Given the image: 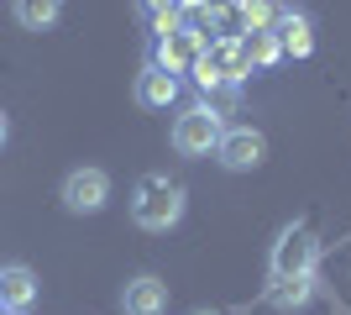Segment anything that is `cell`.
<instances>
[{"label": "cell", "instance_id": "obj_16", "mask_svg": "<svg viewBox=\"0 0 351 315\" xmlns=\"http://www.w3.org/2000/svg\"><path fill=\"white\" fill-rule=\"evenodd\" d=\"M241 16H247V27H273L283 16V0H236Z\"/></svg>", "mask_w": 351, "mask_h": 315}, {"label": "cell", "instance_id": "obj_11", "mask_svg": "<svg viewBox=\"0 0 351 315\" xmlns=\"http://www.w3.org/2000/svg\"><path fill=\"white\" fill-rule=\"evenodd\" d=\"M173 100H178V79L168 74V69H158V63H147L142 74H136V105H147V110H168Z\"/></svg>", "mask_w": 351, "mask_h": 315}, {"label": "cell", "instance_id": "obj_14", "mask_svg": "<svg viewBox=\"0 0 351 315\" xmlns=\"http://www.w3.org/2000/svg\"><path fill=\"white\" fill-rule=\"evenodd\" d=\"M11 16H16V27H27V32H47V27H58L63 0H11Z\"/></svg>", "mask_w": 351, "mask_h": 315}, {"label": "cell", "instance_id": "obj_10", "mask_svg": "<svg viewBox=\"0 0 351 315\" xmlns=\"http://www.w3.org/2000/svg\"><path fill=\"white\" fill-rule=\"evenodd\" d=\"M273 32H278V43H283V58H309V53H315V21H309L304 11H289V5H283Z\"/></svg>", "mask_w": 351, "mask_h": 315}, {"label": "cell", "instance_id": "obj_7", "mask_svg": "<svg viewBox=\"0 0 351 315\" xmlns=\"http://www.w3.org/2000/svg\"><path fill=\"white\" fill-rule=\"evenodd\" d=\"M215 158H220V168L247 174V168H257V163L267 158V137L257 132V126H226V132H220Z\"/></svg>", "mask_w": 351, "mask_h": 315}, {"label": "cell", "instance_id": "obj_1", "mask_svg": "<svg viewBox=\"0 0 351 315\" xmlns=\"http://www.w3.org/2000/svg\"><path fill=\"white\" fill-rule=\"evenodd\" d=\"M184 210H189V189H184L178 179H168V174H147V179H136L132 221L142 226V231H168V226L184 221Z\"/></svg>", "mask_w": 351, "mask_h": 315}, {"label": "cell", "instance_id": "obj_18", "mask_svg": "<svg viewBox=\"0 0 351 315\" xmlns=\"http://www.w3.org/2000/svg\"><path fill=\"white\" fill-rule=\"evenodd\" d=\"M194 315H220V310H194Z\"/></svg>", "mask_w": 351, "mask_h": 315}, {"label": "cell", "instance_id": "obj_13", "mask_svg": "<svg viewBox=\"0 0 351 315\" xmlns=\"http://www.w3.org/2000/svg\"><path fill=\"white\" fill-rule=\"evenodd\" d=\"M241 53H247L252 69H273V63H283V43L273 27H247L241 32Z\"/></svg>", "mask_w": 351, "mask_h": 315}, {"label": "cell", "instance_id": "obj_5", "mask_svg": "<svg viewBox=\"0 0 351 315\" xmlns=\"http://www.w3.org/2000/svg\"><path fill=\"white\" fill-rule=\"evenodd\" d=\"M320 263V237L309 226H283L278 242H273V279H289V273H315Z\"/></svg>", "mask_w": 351, "mask_h": 315}, {"label": "cell", "instance_id": "obj_2", "mask_svg": "<svg viewBox=\"0 0 351 315\" xmlns=\"http://www.w3.org/2000/svg\"><path fill=\"white\" fill-rule=\"evenodd\" d=\"M247 74H252V63L241 53V37H210L199 63H194V84L199 90H236Z\"/></svg>", "mask_w": 351, "mask_h": 315}, {"label": "cell", "instance_id": "obj_15", "mask_svg": "<svg viewBox=\"0 0 351 315\" xmlns=\"http://www.w3.org/2000/svg\"><path fill=\"white\" fill-rule=\"evenodd\" d=\"M132 5H136V16H142L152 32H162V27L178 21V0H132Z\"/></svg>", "mask_w": 351, "mask_h": 315}, {"label": "cell", "instance_id": "obj_6", "mask_svg": "<svg viewBox=\"0 0 351 315\" xmlns=\"http://www.w3.org/2000/svg\"><path fill=\"white\" fill-rule=\"evenodd\" d=\"M58 200H63L69 215H100L110 205V174L105 168H73L69 179H63Z\"/></svg>", "mask_w": 351, "mask_h": 315}, {"label": "cell", "instance_id": "obj_17", "mask_svg": "<svg viewBox=\"0 0 351 315\" xmlns=\"http://www.w3.org/2000/svg\"><path fill=\"white\" fill-rule=\"evenodd\" d=\"M5 137H11V121H5V110H0V142H5Z\"/></svg>", "mask_w": 351, "mask_h": 315}, {"label": "cell", "instance_id": "obj_8", "mask_svg": "<svg viewBox=\"0 0 351 315\" xmlns=\"http://www.w3.org/2000/svg\"><path fill=\"white\" fill-rule=\"evenodd\" d=\"M121 310L126 315H168V284L158 273H136L132 284L121 289Z\"/></svg>", "mask_w": 351, "mask_h": 315}, {"label": "cell", "instance_id": "obj_12", "mask_svg": "<svg viewBox=\"0 0 351 315\" xmlns=\"http://www.w3.org/2000/svg\"><path fill=\"white\" fill-rule=\"evenodd\" d=\"M315 300V273H289V279H273V289H267V305L273 310H304V305Z\"/></svg>", "mask_w": 351, "mask_h": 315}, {"label": "cell", "instance_id": "obj_9", "mask_svg": "<svg viewBox=\"0 0 351 315\" xmlns=\"http://www.w3.org/2000/svg\"><path fill=\"white\" fill-rule=\"evenodd\" d=\"M32 300H37V273L27 268V263H5L0 268V310H32Z\"/></svg>", "mask_w": 351, "mask_h": 315}, {"label": "cell", "instance_id": "obj_3", "mask_svg": "<svg viewBox=\"0 0 351 315\" xmlns=\"http://www.w3.org/2000/svg\"><path fill=\"white\" fill-rule=\"evenodd\" d=\"M220 132H226V121H220L215 105H189L184 116L173 121V152L178 158H210L220 148Z\"/></svg>", "mask_w": 351, "mask_h": 315}, {"label": "cell", "instance_id": "obj_4", "mask_svg": "<svg viewBox=\"0 0 351 315\" xmlns=\"http://www.w3.org/2000/svg\"><path fill=\"white\" fill-rule=\"evenodd\" d=\"M199 53H205V37L194 27H184V21H173V27L158 32V43H152V63L158 69H168V74H194V63H199Z\"/></svg>", "mask_w": 351, "mask_h": 315}]
</instances>
